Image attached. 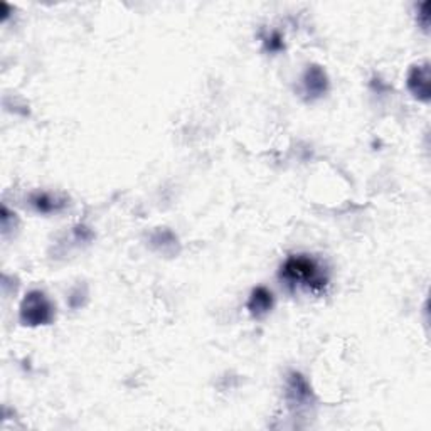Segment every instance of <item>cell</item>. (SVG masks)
<instances>
[{
  "instance_id": "cell-3",
  "label": "cell",
  "mask_w": 431,
  "mask_h": 431,
  "mask_svg": "<svg viewBox=\"0 0 431 431\" xmlns=\"http://www.w3.org/2000/svg\"><path fill=\"white\" fill-rule=\"evenodd\" d=\"M408 88L415 94L418 100L428 101L430 100V66L428 62L418 65L410 71L408 76Z\"/></svg>"
},
{
  "instance_id": "cell-7",
  "label": "cell",
  "mask_w": 431,
  "mask_h": 431,
  "mask_svg": "<svg viewBox=\"0 0 431 431\" xmlns=\"http://www.w3.org/2000/svg\"><path fill=\"white\" fill-rule=\"evenodd\" d=\"M30 204L34 206V209L38 211V213L43 214L52 213V211H57L62 206L61 202L56 201V197L52 199L49 194H34L30 197Z\"/></svg>"
},
{
  "instance_id": "cell-5",
  "label": "cell",
  "mask_w": 431,
  "mask_h": 431,
  "mask_svg": "<svg viewBox=\"0 0 431 431\" xmlns=\"http://www.w3.org/2000/svg\"><path fill=\"white\" fill-rule=\"evenodd\" d=\"M273 307V295L272 291L264 289V286H256V289L251 291L250 300H248V310L250 313L256 318H262L267 315V313Z\"/></svg>"
},
{
  "instance_id": "cell-8",
  "label": "cell",
  "mask_w": 431,
  "mask_h": 431,
  "mask_svg": "<svg viewBox=\"0 0 431 431\" xmlns=\"http://www.w3.org/2000/svg\"><path fill=\"white\" fill-rule=\"evenodd\" d=\"M264 44H267V49L269 52H278L281 51L283 47H285V44H283V38L280 33H272L267 38V40H264Z\"/></svg>"
},
{
  "instance_id": "cell-1",
  "label": "cell",
  "mask_w": 431,
  "mask_h": 431,
  "mask_svg": "<svg viewBox=\"0 0 431 431\" xmlns=\"http://www.w3.org/2000/svg\"><path fill=\"white\" fill-rule=\"evenodd\" d=\"M280 278L289 289H303L318 293L325 290L329 276L317 259L307 254H293L283 263Z\"/></svg>"
},
{
  "instance_id": "cell-2",
  "label": "cell",
  "mask_w": 431,
  "mask_h": 431,
  "mask_svg": "<svg viewBox=\"0 0 431 431\" xmlns=\"http://www.w3.org/2000/svg\"><path fill=\"white\" fill-rule=\"evenodd\" d=\"M54 317L52 303L43 291L34 290L26 295L21 305V322L24 325H47Z\"/></svg>"
},
{
  "instance_id": "cell-6",
  "label": "cell",
  "mask_w": 431,
  "mask_h": 431,
  "mask_svg": "<svg viewBox=\"0 0 431 431\" xmlns=\"http://www.w3.org/2000/svg\"><path fill=\"white\" fill-rule=\"evenodd\" d=\"M286 394H289V399L291 404L303 406V404L310 399V388H308L307 381H305L300 374H296V372L290 374L289 386H286Z\"/></svg>"
},
{
  "instance_id": "cell-4",
  "label": "cell",
  "mask_w": 431,
  "mask_h": 431,
  "mask_svg": "<svg viewBox=\"0 0 431 431\" xmlns=\"http://www.w3.org/2000/svg\"><path fill=\"white\" fill-rule=\"evenodd\" d=\"M329 81L327 74L323 73L320 66H308V69L303 74V91L310 98H318L327 91Z\"/></svg>"
}]
</instances>
